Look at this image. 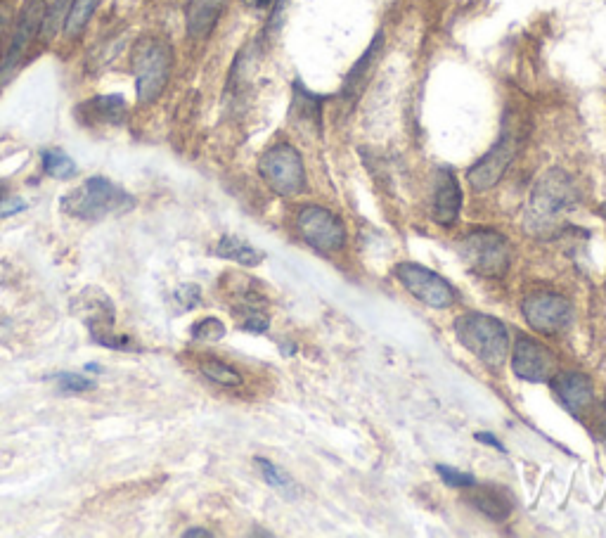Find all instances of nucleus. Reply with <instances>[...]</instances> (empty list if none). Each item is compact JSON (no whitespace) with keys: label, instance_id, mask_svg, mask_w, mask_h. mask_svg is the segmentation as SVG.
Listing matches in <instances>:
<instances>
[{"label":"nucleus","instance_id":"nucleus-1","mask_svg":"<svg viewBox=\"0 0 606 538\" xmlns=\"http://www.w3.org/2000/svg\"><path fill=\"white\" fill-rule=\"evenodd\" d=\"M135 207V197L105 176L88 178L81 188L69 192L62 209L79 221H102Z\"/></svg>","mask_w":606,"mask_h":538},{"label":"nucleus","instance_id":"nucleus-2","mask_svg":"<svg viewBox=\"0 0 606 538\" xmlns=\"http://www.w3.org/2000/svg\"><path fill=\"white\" fill-rule=\"evenodd\" d=\"M578 190L576 183L571 181L569 174L562 169H552L535 183L531 204H528L526 223L535 233H545L557 223L564 211L576 207Z\"/></svg>","mask_w":606,"mask_h":538},{"label":"nucleus","instance_id":"nucleus-3","mask_svg":"<svg viewBox=\"0 0 606 538\" xmlns=\"http://www.w3.org/2000/svg\"><path fill=\"white\" fill-rule=\"evenodd\" d=\"M133 74H135V93H138L140 105H152L164 93L166 83L171 79L173 50L166 41L154 36L140 38L133 46Z\"/></svg>","mask_w":606,"mask_h":538},{"label":"nucleus","instance_id":"nucleus-4","mask_svg":"<svg viewBox=\"0 0 606 538\" xmlns=\"http://www.w3.org/2000/svg\"><path fill=\"white\" fill-rule=\"evenodd\" d=\"M455 335L488 368H500L505 363L509 337L498 318L486 313H462L455 320Z\"/></svg>","mask_w":606,"mask_h":538},{"label":"nucleus","instance_id":"nucleus-5","mask_svg":"<svg viewBox=\"0 0 606 538\" xmlns=\"http://www.w3.org/2000/svg\"><path fill=\"white\" fill-rule=\"evenodd\" d=\"M460 252L467 266L481 278H505L509 261H512L507 238L495 230H474V233L464 235L460 240Z\"/></svg>","mask_w":606,"mask_h":538},{"label":"nucleus","instance_id":"nucleus-6","mask_svg":"<svg viewBox=\"0 0 606 538\" xmlns=\"http://www.w3.org/2000/svg\"><path fill=\"white\" fill-rule=\"evenodd\" d=\"M259 174L268 188L282 197H294L306 188L303 159L292 145L280 143L263 152L259 159Z\"/></svg>","mask_w":606,"mask_h":538},{"label":"nucleus","instance_id":"nucleus-7","mask_svg":"<svg viewBox=\"0 0 606 538\" xmlns=\"http://www.w3.org/2000/svg\"><path fill=\"white\" fill-rule=\"evenodd\" d=\"M296 228L301 238L322 254L339 252L346 242V228L337 214L318 204H306L296 216Z\"/></svg>","mask_w":606,"mask_h":538},{"label":"nucleus","instance_id":"nucleus-8","mask_svg":"<svg viewBox=\"0 0 606 538\" xmlns=\"http://www.w3.org/2000/svg\"><path fill=\"white\" fill-rule=\"evenodd\" d=\"M43 17H45L43 0H29V3L22 8V12H19V22L8 41V50H5L3 60H0V83H5L12 74H15V69L19 67V62L24 60L29 46L34 43V38L41 34Z\"/></svg>","mask_w":606,"mask_h":538},{"label":"nucleus","instance_id":"nucleus-9","mask_svg":"<svg viewBox=\"0 0 606 538\" xmlns=\"http://www.w3.org/2000/svg\"><path fill=\"white\" fill-rule=\"evenodd\" d=\"M521 311H524L526 323L531 325L535 332L547 337L562 335L573 320V309L569 301L550 292L526 297L524 304H521Z\"/></svg>","mask_w":606,"mask_h":538},{"label":"nucleus","instance_id":"nucleus-10","mask_svg":"<svg viewBox=\"0 0 606 538\" xmlns=\"http://www.w3.org/2000/svg\"><path fill=\"white\" fill-rule=\"evenodd\" d=\"M396 278L401 280V285L412 297L431 306V309H448V306H453V287H450L441 275L429 271V268L419 264H398Z\"/></svg>","mask_w":606,"mask_h":538},{"label":"nucleus","instance_id":"nucleus-11","mask_svg":"<svg viewBox=\"0 0 606 538\" xmlns=\"http://www.w3.org/2000/svg\"><path fill=\"white\" fill-rule=\"evenodd\" d=\"M517 133L512 128H505L498 143H495L491 150L483 155L479 162H476L472 169H469L467 181L476 192H486L498 185V181L505 176V171L512 164L514 155H517Z\"/></svg>","mask_w":606,"mask_h":538},{"label":"nucleus","instance_id":"nucleus-12","mask_svg":"<svg viewBox=\"0 0 606 538\" xmlns=\"http://www.w3.org/2000/svg\"><path fill=\"white\" fill-rule=\"evenodd\" d=\"M512 368L517 377L526 382H552L557 375V358L545 344L531 337H519L514 344Z\"/></svg>","mask_w":606,"mask_h":538},{"label":"nucleus","instance_id":"nucleus-13","mask_svg":"<svg viewBox=\"0 0 606 538\" xmlns=\"http://www.w3.org/2000/svg\"><path fill=\"white\" fill-rule=\"evenodd\" d=\"M462 209V190L453 171L441 169L436 174V190H434V207L431 216L438 226H453L460 216Z\"/></svg>","mask_w":606,"mask_h":538},{"label":"nucleus","instance_id":"nucleus-14","mask_svg":"<svg viewBox=\"0 0 606 538\" xmlns=\"http://www.w3.org/2000/svg\"><path fill=\"white\" fill-rule=\"evenodd\" d=\"M552 384L559 401L573 415L585 413L592 406V401H595V387H592L590 377L583 373H557L552 377Z\"/></svg>","mask_w":606,"mask_h":538},{"label":"nucleus","instance_id":"nucleus-15","mask_svg":"<svg viewBox=\"0 0 606 538\" xmlns=\"http://www.w3.org/2000/svg\"><path fill=\"white\" fill-rule=\"evenodd\" d=\"M467 493H464V501L472 505L474 510H479L481 515H486L488 520L493 522H505L509 515H512V498H509L507 491L498 489V486H467Z\"/></svg>","mask_w":606,"mask_h":538},{"label":"nucleus","instance_id":"nucleus-16","mask_svg":"<svg viewBox=\"0 0 606 538\" xmlns=\"http://www.w3.org/2000/svg\"><path fill=\"white\" fill-rule=\"evenodd\" d=\"M79 114L90 124H107L121 126L126 121L128 105L121 95H98V98L83 102Z\"/></svg>","mask_w":606,"mask_h":538},{"label":"nucleus","instance_id":"nucleus-17","mask_svg":"<svg viewBox=\"0 0 606 538\" xmlns=\"http://www.w3.org/2000/svg\"><path fill=\"white\" fill-rule=\"evenodd\" d=\"M225 0H188V34L197 41L211 36L223 15Z\"/></svg>","mask_w":606,"mask_h":538},{"label":"nucleus","instance_id":"nucleus-18","mask_svg":"<svg viewBox=\"0 0 606 538\" xmlns=\"http://www.w3.org/2000/svg\"><path fill=\"white\" fill-rule=\"evenodd\" d=\"M382 46H384V36L377 34L375 41H372V46L367 48L365 55L356 62V67L348 72V79L344 83V88H341V95H344V98L351 100V98H356L360 91H363L365 83H367V76H370V69L375 67Z\"/></svg>","mask_w":606,"mask_h":538},{"label":"nucleus","instance_id":"nucleus-19","mask_svg":"<svg viewBox=\"0 0 606 538\" xmlns=\"http://www.w3.org/2000/svg\"><path fill=\"white\" fill-rule=\"evenodd\" d=\"M216 254L221 256V259L235 261V264L240 266H259L263 256H266L261 249L251 247L247 240L235 238V235H223L216 245Z\"/></svg>","mask_w":606,"mask_h":538},{"label":"nucleus","instance_id":"nucleus-20","mask_svg":"<svg viewBox=\"0 0 606 538\" xmlns=\"http://www.w3.org/2000/svg\"><path fill=\"white\" fill-rule=\"evenodd\" d=\"M41 164L45 174L50 178H57V181H69V178H74L76 171H79L74 159L64 150H60V147H45V150H41Z\"/></svg>","mask_w":606,"mask_h":538},{"label":"nucleus","instance_id":"nucleus-21","mask_svg":"<svg viewBox=\"0 0 606 538\" xmlns=\"http://www.w3.org/2000/svg\"><path fill=\"white\" fill-rule=\"evenodd\" d=\"M292 112L296 119H303L306 124L320 128V114H322V98L301 86L299 81L294 83V105Z\"/></svg>","mask_w":606,"mask_h":538},{"label":"nucleus","instance_id":"nucleus-22","mask_svg":"<svg viewBox=\"0 0 606 538\" xmlns=\"http://www.w3.org/2000/svg\"><path fill=\"white\" fill-rule=\"evenodd\" d=\"M102 0H72V8H69L67 22H64V34L67 36H79L83 29L88 27V22L93 19L95 10L100 8Z\"/></svg>","mask_w":606,"mask_h":538},{"label":"nucleus","instance_id":"nucleus-23","mask_svg":"<svg viewBox=\"0 0 606 538\" xmlns=\"http://www.w3.org/2000/svg\"><path fill=\"white\" fill-rule=\"evenodd\" d=\"M256 467H259L261 477L266 479V484H268V486H273L275 491H280L282 496L289 498V501H292V498H296V484H294V479L289 477V475H285V472H282L280 467L273 465V463H270V460H266V458H256Z\"/></svg>","mask_w":606,"mask_h":538},{"label":"nucleus","instance_id":"nucleus-24","mask_svg":"<svg viewBox=\"0 0 606 538\" xmlns=\"http://www.w3.org/2000/svg\"><path fill=\"white\" fill-rule=\"evenodd\" d=\"M199 370H202L204 377L221 384V387H240L242 384V375L237 373L235 368H230L228 363L218 361V358H204V361L199 363Z\"/></svg>","mask_w":606,"mask_h":538},{"label":"nucleus","instance_id":"nucleus-25","mask_svg":"<svg viewBox=\"0 0 606 538\" xmlns=\"http://www.w3.org/2000/svg\"><path fill=\"white\" fill-rule=\"evenodd\" d=\"M69 8H72V0H55L50 8H45V17H43V29L41 34L45 36V41H50L57 31L64 27V22H67Z\"/></svg>","mask_w":606,"mask_h":538},{"label":"nucleus","instance_id":"nucleus-26","mask_svg":"<svg viewBox=\"0 0 606 538\" xmlns=\"http://www.w3.org/2000/svg\"><path fill=\"white\" fill-rule=\"evenodd\" d=\"M192 337L202 339V342H221V339L225 337L223 320H218L214 316L199 320V323L192 325Z\"/></svg>","mask_w":606,"mask_h":538},{"label":"nucleus","instance_id":"nucleus-27","mask_svg":"<svg viewBox=\"0 0 606 538\" xmlns=\"http://www.w3.org/2000/svg\"><path fill=\"white\" fill-rule=\"evenodd\" d=\"M173 304H176L178 313L192 311L197 309L199 304H202V290H199V285L190 283V285H180L176 292H173Z\"/></svg>","mask_w":606,"mask_h":538},{"label":"nucleus","instance_id":"nucleus-28","mask_svg":"<svg viewBox=\"0 0 606 538\" xmlns=\"http://www.w3.org/2000/svg\"><path fill=\"white\" fill-rule=\"evenodd\" d=\"M57 384H60V389L64 394H81V392H90V389H95V382L88 380V377L83 375H74V373H60L55 375Z\"/></svg>","mask_w":606,"mask_h":538},{"label":"nucleus","instance_id":"nucleus-29","mask_svg":"<svg viewBox=\"0 0 606 538\" xmlns=\"http://www.w3.org/2000/svg\"><path fill=\"white\" fill-rule=\"evenodd\" d=\"M93 339L98 344H102V347H109V349H119V351H140L138 344L133 342V337H126V335H109V332L100 330V332H93Z\"/></svg>","mask_w":606,"mask_h":538},{"label":"nucleus","instance_id":"nucleus-30","mask_svg":"<svg viewBox=\"0 0 606 538\" xmlns=\"http://www.w3.org/2000/svg\"><path fill=\"white\" fill-rule=\"evenodd\" d=\"M438 477L443 479L448 486H453V489H467V486L474 484V477L467 475V472H460L455 470V467H448V465H438L436 467Z\"/></svg>","mask_w":606,"mask_h":538},{"label":"nucleus","instance_id":"nucleus-31","mask_svg":"<svg viewBox=\"0 0 606 538\" xmlns=\"http://www.w3.org/2000/svg\"><path fill=\"white\" fill-rule=\"evenodd\" d=\"M24 209H27V202L19 200V197H0V219H8V216H15Z\"/></svg>","mask_w":606,"mask_h":538},{"label":"nucleus","instance_id":"nucleus-32","mask_svg":"<svg viewBox=\"0 0 606 538\" xmlns=\"http://www.w3.org/2000/svg\"><path fill=\"white\" fill-rule=\"evenodd\" d=\"M242 328L247 332H266L268 330V318L259 311H249L242 320Z\"/></svg>","mask_w":606,"mask_h":538},{"label":"nucleus","instance_id":"nucleus-33","mask_svg":"<svg viewBox=\"0 0 606 538\" xmlns=\"http://www.w3.org/2000/svg\"><path fill=\"white\" fill-rule=\"evenodd\" d=\"M289 3H292V0H275L273 17H270V29H277V27H280L282 15H285V10L289 8Z\"/></svg>","mask_w":606,"mask_h":538},{"label":"nucleus","instance_id":"nucleus-34","mask_svg":"<svg viewBox=\"0 0 606 538\" xmlns=\"http://www.w3.org/2000/svg\"><path fill=\"white\" fill-rule=\"evenodd\" d=\"M476 441H481V444H488V446L498 448V451H505V446H502L500 441L495 439V437H491V434H476Z\"/></svg>","mask_w":606,"mask_h":538},{"label":"nucleus","instance_id":"nucleus-35","mask_svg":"<svg viewBox=\"0 0 606 538\" xmlns=\"http://www.w3.org/2000/svg\"><path fill=\"white\" fill-rule=\"evenodd\" d=\"M183 536H185V538H197V536L211 538V536H214V534H211V531H209V529H188V531H185V534H183Z\"/></svg>","mask_w":606,"mask_h":538},{"label":"nucleus","instance_id":"nucleus-36","mask_svg":"<svg viewBox=\"0 0 606 538\" xmlns=\"http://www.w3.org/2000/svg\"><path fill=\"white\" fill-rule=\"evenodd\" d=\"M270 3H273V0H244V5H249V8H256V10L268 8Z\"/></svg>","mask_w":606,"mask_h":538},{"label":"nucleus","instance_id":"nucleus-37","mask_svg":"<svg viewBox=\"0 0 606 538\" xmlns=\"http://www.w3.org/2000/svg\"><path fill=\"white\" fill-rule=\"evenodd\" d=\"M599 214H602V216H604V219H606V207H602V209H599Z\"/></svg>","mask_w":606,"mask_h":538}]
</instances>
